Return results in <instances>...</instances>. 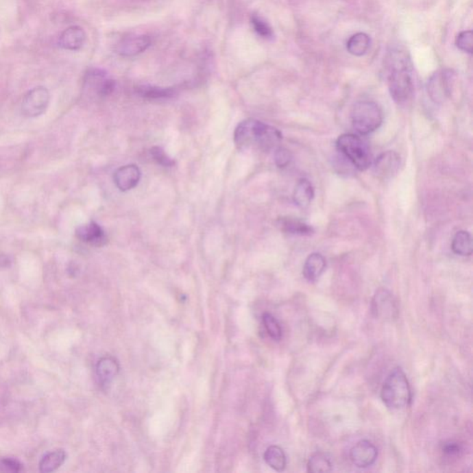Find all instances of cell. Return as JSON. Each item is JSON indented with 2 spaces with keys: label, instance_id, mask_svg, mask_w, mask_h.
<instances>
[{
  "label": "cell",
  "instance_id": "603a6c76",
  "mask_svg": "<svg viewBox=\"0 0 473 473\" xmlns=\"http://www.w3.org/2000/svg\"><path fill=\"white\" fill-rule=\"evenodd\" d=\"M453 252L461 256H470L472 254V238L469 232L461 230L456 233L452 241Z\"/></svg>",
  "mask_w": 473,
  "mask_h": 473
},
{
  "label": "cell",
  "instance_id": "ffe728a7",
  "mask_svg": "<svg viewBox=\"0 0 473 473\" xmlns=\"http://www.w3.org/2000/svg\"><path fill=\"white\" fill-rule=\"evenodd\" d=\"M66 458L67 455L62 449L47 453L39 462L40 472L45 473L55 472L65 462Z\"/></svg>",
  "mask_w": 473,
  "mask_h": 473
},
{
  "label": "cell",
  "instance_id": "52a82bcc",
  "mask_svg": "<svg viewBox=\"0 0 473 473\" xmlns=\"http://www.w3.org/2000/svg\"><path fill=\"white\" fill-rule=\"evenodd\" d=\"M49 100V91L46 87H34L23 97V103H21L23 115L28 118H36L41 116L47 110Z\"/></svg>",
  "mask_w": 473,
  "mask_h": 473
},
{
  "label": "cell",
  "instance_id": "8fae6325",
  "mask_svg": "<svg viewBox=\"0 0 473 473\" xmlns=\"http://www.w3.org/2000/svg\"><path fill=\"white\" fill-rule=\"evenodd\" d=\"M151 44L152 40L148 36L125 37L116 45L115 51L121 57H135L147 50Z\"/></svg>",
  "mask_w": 473,
  "mask_h": 473
},
{
  "label": "cell",
  "instance_id": "5bb4252c",
  "mask_svg": "<svg viewBox=\"0 0 473 473\" xmlns=\"http://www.w3.org/2000/svg\"><path fill=\"white\" fill-rule=\"evenodd\" d=\"M76 236L82 243L95 247H102L108 243V239L102 228L94 221L80 226L76 230Z\"/></svg>",
  "mask_w": 473,
  "mask_h": 473
},
{
  "label": "cell",
  "instance_id": "d6986e66",
  "mask_svg": "<svg viewBox=\"0 0 473 473\" xmlns=\"http://www.w3.org/2000/svg\"><path fill=\"white\" fill-rule=\"evenodd\" d=\"M279 227L281 230L292 235L298 236H311L315 230L306 223L300 221L299 219H291V217H283L278 220Z\"/></svg>",
  "mask_w": 473,
  "mask_h": 473
},
{
  "label": "cell",
  "instance_id": "4fadbf2b",
  "mask_svg": "<svg viewBox=\"0 0 473 473\" xmlns=\"http://www.w3.org/2000/svg\"><path fill=\"white\" fill-rule=\"evenodd\" d=\"M86 41V34L78 25L70 26L61 33L58 38V46L62 49L77 51L84 47Z\"/></svg>",
  "mask_w": 473,
  "mask_h": 473
},
{
  "label": "cell",
  "instance_id": "8992f818",
  "mask_svg": "<svg viewBox=\"0 0 473 473\" xmlns=\"http://www.w3.org/2000/svg\"><path fill=\"white\" fill-rule=\"evenodd\" d=\"M455 80L456 73L449 69H443L433 74L427 85L431 99L437 104L445 102L450 97Z\"/></svg>",
  "mask_w": 473,
  "mask_h": 473
},
{
  "label": "cell",
  "instance_id": "3957f363",
  "mask_svg": "<svg viewBox=\"0 0 473 473\" xmlns=\"http://www.w3.org/2000/svg\"><path fill=\"white\" fill-rule=\"evenodd\" d=\"M381 398L385 405L391 411H400L411 405L413 400L410 383L400 367L387 377L381 389Z\"/></svg>",
  "mask_w": 473,
  "mask_h": 473
},
{
  "label": "cell",
  "instance_id": "5b68a950",
  "mask_svg": "<svg viewBox=\"0 0 473 473\" xmlns=\"http://www.w3.org/2000/svg\"><path fill=\"white\" fill-rule=\"evenodd\" d=\"M352 126L360 134L367 135L381 126L383 113L380 106L373 101H360L353 106Z\"/></svg>",
  "mask_w": 473,
  "mask_h": 473
},
{
  "label": "cell",
  "instance_id": "f546056e",
  "mask_svg": "<svg viewBox=\"0 0 473 473\" xmlns=\"http://www.w3.org/2000/svg\"><path fill=\"white\" fill-rule=\"evenodd\" d=\"M23 464L17 459L5 458L0 459V472L17 473L23 470Z\"/></svg>",
  "mask_w": 473,
  "mask_h": 473
},
{
  "label": "cell",
  "instance_id": "83f0119b",
  "mask_svg": "<svg viewBox=\"0 0 473 473\" xmlns=\"http://www.w3.org/2000/svg\"><path fill=\"white\" fill-rule=\"evenodd\" d=\"M472 41L473 34L472 31L461 32V34L457 36L456 46L461 51L472 54Z\"/></svg>",
  "mask_w": 473,
  "mask_h": 473
},
{
  "label": "cell",
  "instance_id": "d4e9b609",
  "mask_svg": "<svg viewBox=\"0 0 473 473\" xmlns=\"http://www.w3.org/2000/svg\"><path fill=\"white\" fill-rule=\"evenodd\" d=\"M137 93L141 97L147 99H162L169 98L175 95L173 88H162V87L151 86V85H141L137 87Z\"/></svg>",
  "mask_w": 473,
  "mask_h": 473
},
{
  "label": "cell",
  "instance_id": "e0dca14e",
  "mask_svg": "<svg viewBox=\"0 0 473 473\" xmlns=\"http://www.w3.org/2000/svg\"><path fill=\"white\" fill-rule=\"evenodd\" d=\"M326 262L325 257L320 254H310L304 265V276L309 282H315L325 272Z\"/></svg>",
  "mask_w": 473,
  "mask_h": 473
},
{
  "label": "cell",
  "instance_id": "30bf717a",
  "mask_svg": "<svg viewBox=\"0 0 473 473\" xmlns=\"http://www.w3.org/2000/svg\"><path fill=\"white\" fill-rule=\"evenodd\" d=\"M378 451L376 446L368 440H361L350 449L352 463L358 468H368L376 462Z\"/></svg>",
  "mask_w": 473,
  "mask_h": 473
},
{
  "label": "cell",
  "instance_id": "7a4b0ae2",
  "mask_svg": "<svg viewBox=\"0 0 473 473\" xmlns=\"http://www.w3.org/2000/svg\"><path fill=\"white\" fill-rule=\"evenodd\" d=\"M389 88L393 100L398 105H406L413 99V73L409 60L401 52H393L390 56Z\"/></svg>",
  "mask_w": 473,
  "mask_h": 473
},
{
  "label": "cell",
  "instance_id": "4316f807",
  "mask_svg": "<svg viewBox=\"0 0 473 473\" xmlns=\"http://www.w3.org/2000/svg\"><path fill=\"white\" fill-rule=\"evenodd\" d=\"M251 23L255 33L262 38L270 40L274 37V32L269 23L259 15H252Z\"/></svg>",
  "mask_w": 473,
  "mask_h": 473
},
{
  "label": "cell",
  "instance_id": "44dd1931",
  "mask_svg": "<svg viewBox=\"0 0 473 473\" xmlns=\"http://www.w3.org/2000/svg\"><path fill=\"white\" fill-rule=\"evenodd\" d=\"M264 459L268 466L276 472H283L285 470L287 466L286 454L280 446H269L265 452Z\"/></svg>",
  "mask_w": 473,
  "mask_h": 473
},
{
  "label": "cell",
  "instance_id": "cb8c5ba5",
  "mask_svg": "<svg viewBox=\"0 0 473 473\" xmlns=\"http://www.w3.org/2000/svg\"><path fill=\"white\" fill-rule=\"evenodd\" d=\"M333 465L325 453L316 452L311 456L307 464V472L313 473L331 472Z\"/></svg>",
  "mask_w": 473,
  "mask_h": 473
},
{
  "label": "cell",
  "instance_id": "d6a6232c",
  "mask_svg": "<svg viewBox=\"0 0 473 473\" xmlns=\"http://www.w3.org/2000/svg\"><path fill=\"white\" fill-rule=\"evenodd\" d=\"M9 265V258L5 256V255H0V267H7Z\"/></svg>",
  "mask_w": 473,
  "mask_h": 473
},
{
  "label": "cell",
  "instance_id": "7c38bea8",
  "mask_svg": "<svg viewBox=\"0 0 473 473\" xmlns=\"http://www.w3.org/2000/svg\"><path fill=\"white\" fill-rule=\"evenodd\" d=\"M85 84L102 97L112 94L116 86L115 81L108 78L105 71L98 69H93L86 73Z\"/></svg>",
  "mask_w": 473,
  "mask_h": 473
},
{
  "label": "cell",
  "instance_id": "9a60e30c",
  "mask_svg": "<svg viewBox=\"0 0 473 473\" xmlns=\"http://www.w3.org/2000/svg\"><path fill=\"white\" fill-rule=\"evenodd\" d=\"M141 179V171L135 165H128L121 167L115 172L114 180L117 187L121 191H126L136 187Z\"/></svg>",
  "mask_w": 473,
  "mask_h": 473
},
{
  "label": "cell",
  "instance_id": "f1b7e54d",
  "mask_svg": "<svg viewBox=\"0 0 473 473\" xmlns=\"http://www.w3.org/2000/svg\"><path fill=\"white\" fill-rule=\"evenodd\" d=\"M151 156H153L154 160H155L156 163L161 165V166H174L175 162L173 159L169 158L161 147L156 146V147L151 149Z\"/></svg>",
  "mask_w": 473,
  "mask_h": 473
},
{
  "label": "cell",
  "instance_id": "9c48e42d",
  "mask_svg": "<svg viewBox=\"0 0 473 473\" xmlns=\"http://www.w3.org/2000/svg\"><path fill=\"white\" fill-rule=\"evenodd\" d=\"M373 172L379 180H389L400 170L401 159L394 151H387L374 160Z\"/></svg>",
  "mask_w": 473,
  "mask_h": 473
},
{
  "label": "cell",
  "instance_id": "2e32d148",
  "mask_svg": "<svg viewBox=\"0 0 473 473\" xmlns=\"http://www.w3.org/2000/svg\"><path fill=\"white\" fill-rule=\"evenodd\" d=\"M119 364L113 357H104L97 364V376L98 381L103 389L110 387L113 380L118 376Z\"/></svg>",
  "mask_w": 473,
  "mask_h": 473
},
{
  "label": "cell",
  "instance_id": "4dcf8cb0",
  "mask_svg": "<svg viewBox=\"0 0 473 473\" xmlns=\"http://www.w3.org/2000/svg\"><path fill=\"white\" fill-rule=\"evenodd\" d=\"M442 451L448 458H458L461 455L463 449H462L461 444L455 442V441H448V442L444 444Z\"/></svg>",
  "mask_w": 473,
  "mask_h": 473
},
{
  "label": "cell",
  "instance_id": "7402d4cb",
  "mask_svg": "<svg viewBox=\"0 0 473 473\" xmlns=\"http://www.w3.org/2000/svg\"><path fill=\"white\" fill-rule=\"evenodd\" d=\"M371 46V39L368 34L358 33L352 36L347 43V49L353 56L365 55Z\"/></svg>",
  "mask_w": 473,
  "mask_h": 473
},
{
  "label": "cell",
  "instance_id": "484cf974",
  "mask_svg": "<svg viewBox=\"0 0 473 473\" xmlns=\"http://www.w3.org/2000/svg\"><path fill=\"white\" fill-rule=\"evenodd\" d=\"M262 318L263 324H264L268 336L273 340H275V341H279V340L282 339V328H281L280 324L276 320L275 316H273L269 313H265Z\"/></svg>",
  "mask_w": 473,
  "mask_h": 473
},
{
  "label": "cell",
  "instance_id": "ac0fdd59",
  "mask_svg": "<svg viewBox=\"0 0 473 473\" xmlns=\"http://www.w3.org/2000/svg\"><path fill=\"white\" fill-rule=\"evenodd\" d=\"M315 197V189L309 180L306 179L300 180L293 193L294 203L300 208H306L312 203Z\"/></svg>",
  "mask_w": 473,
  "mask_h": 473
},
{
  "label": "cell",
  "instance_id": "ba28073f",
  "mask_svg": "<svg viewBox=\"0 0 473 473\" xmlns=\"http://www.w3.org/2000/svg\"><path fill=\"white\" fill-rule=\"evenodd\" d=\"M372 312L383 321L396 320L398 315V302L391 292L385 289H378L372 302Z\"/></svg>",
  "mask_w": 473,
  "mask_h": 473
},
{
  "label": "cell",
  "instance_id": "6da1fadb",
  "mask_svg": "<svg viewBox=\"0 0 473 473\" xmlns=\"http://www.w3.org/2000/svg\"><path fill=\"white\" fill-rule=\"evenodd\" d=\"M282 134L278 129L256 119L241 122L234 132V143L240 151L252 149L268 152L279 145Z\"/></svg>",
  "mask_w": 473,
  "mask_h": 473
},
{
  "label": "cell",
  "instance_id": "277c9868",
  "mask_svg": "<svg viewBox=\"0 0 473 473\" xmlns=\"http://www.w3.org/2000/svg\"><path fill=\"white\" fill-rule=\"evenodd\" d=\"M337 148L343 156L349 159L356 169L364 171L372 166V154L367 143L352 134L340 135L337 140Z\"/></svg>",
  "mask_w": 473,
  "mask_h": 473
},
{
  "label": "cell",
  "instance_id": "1f68e13d",
  "mask_svg": "<svg viewBox=\"0 0 473 473\" xmlns=\"http://www.w3.org/2000/svg\"><path fill=\"white\" fill-rule=\"evenodd\" d=\"M292 159L291 154L288 149L279 147L276 149L275 153V161L278 167H286L291 163Z\"/></svg>",
  "mask_w": 473,
  "mask_h": 473
}]
</instances>
